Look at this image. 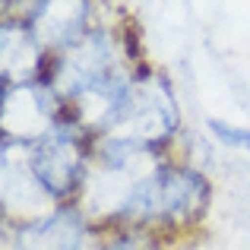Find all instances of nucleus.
I'll list each match as a JSON object with an SVG mask.
<instances>
[{"label": "nucleus", "instance_id": "obj_7", "mask_svg": "<svg viewBox=\"0 0 250 250\" xmlns=\"http://www.w3.org/2000/svg\"><path fill=\"white\" fill-rule=\"evenodd\" d=\"M25 22L48 54H61L92 32L89 0H35Z\"/></svg>", "mask_w": 250, "mask_h": 250}, {"label": "nucleus", "instance_id": "obj_9", "mask_svg": "<svg viewBox=\"0 0 250 250\" xmlns=\"http://www.w3.org/2000/svg\"><path fill=\"white\" fill-rule=\"evenodd\" d=\"M209 130H212L225 146L250 149V130H244V127H231V124H225V121H209Z\"/></svg>", "mask_w": 250, "mask_h": 250}, {"label": "nucleus", "instance_id": "obj_4", "mask_svg": "<svg viewBox=\"0 0 250 250\" xmlns=\"http://www.w3.org/2000/svg\"><path fill=\"white\" fill-rule=\"evenodd\" d=\"M114 76H124L121 63H117L114 38L104 29H92L73 48L61 51V54H51L42 83L63 104L70 98H76L80 92L92 89V85H98L104 80H114Z\"/></svg>", "mask_w": 250, "mask_h": 250}, {"label": "nucleus", "instance_id": "obj_1", "mask_svg": "<svg viewBox=\"0 0 250 250\" xmlns=\"http://www.w3.org/2000/svg\"><path fill=\"white\" fill-rule=\"evenodd\" d=\"M212 200L206 174L187 165L162 162L140 187L130 193L124 209L108 228H140L155 238H171L200 225Z\"/></svg>", "mask_w": 250, "mask_h": 250}, {"label": "nucleus", "instance_id": "obj_8", "mask_svg": "<svg viewBox=\"0 0 250 250\" xmlns=\"http://www.w3.org/2000/svg\"><path fill=\"white\" fill-rule=\"evenodd\" d=\"M0 61H3V85H22V83H42L48 70L51 54L42 48L32 25L25 19H3L0 25Z\"/></svg>", "mask_w": 250, "mask_h": 250}, {"label": "nucleus", "instance_id": "obj_5", "mask_svg": "<svg viewBox=\"0 0 250 250\" xmlns=\"http://www.w3.org/2000/svg\"><path fill=\"white\" fill-rule=\"evenodd\" d=\"M95 225L76 203L54 206L51 212L10 225V250H92Z\"/></svg>", "mask_w": 250, "mask_h": 250}, {"label": "nucleus", "instance_id": "obj_6", "mask_svg": "<svg viewBox=\"0 0 250 250\" xmlns=\"http://www.w3.org/2000/svg\"><path fill=\"white\" fill-rule=\"evenodd\" d=\"M61 121V98L44 83L3 85V136L35 143Z\"/></svg>", "mask_w": 250, "mask_h": 250}, {"label": "nucleus", "instance_id": "obj_3", "mask_svg": "<svg viewBox=\"0 0 250 250\" xmlns=\"http://www.w3.org/2000/svg\"><path fill=\"white\" fill-rule=\"evenodd\" d=\"M177 127H181V111H177L168 76L155 73V70H136L130 76L127 95H124L121 111L108 127V133L162 149L177 133Z\"/></svg>", "mask_w": 250, "mask_h": 250}, {"label": "nucleus", "instance_id": "obj_2", "mask_svg": "<svg viewBox=\"0 0 250 250\" xmlns=\"http://www.w3.org/2000/svg\"><path fill=\"white\" fill-rule=\"evenodd\" d=\"M92 149H95V136L85 133L73 121H57L44 136L29 143L32 174L38 177L44 193L57 206L80 200L85 174H89Z\"/></svg>", "mask_w": 250, "mask_h": 250}]
</instances>
